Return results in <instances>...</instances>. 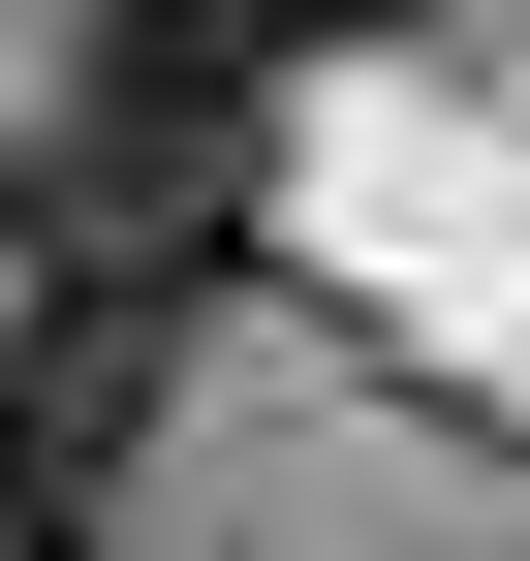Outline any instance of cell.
Wrapping results in <instances>:
<instances>
[{"label":"cell","mask_w":530,"mask_h":561,"mask_svg":"<svg viewBox=\"0 0 530 561\" xmlns=\"http://www.w3.org/2000/svg\"><path fill=\"white\" fill-rule=\"evenodd\" d=\"M125 437H157V312H62V280H0V530H94Z\"/></svg>","instance_id":"obj_1"},{"label":"cell","mask_w":530,"mask_h":561,"mask_svg":"<svg viewBox=\"0 0 530 561\" xmlns=\"http://www.w3.org/2000/svg\"><path fill=\"white\" fill-rule=\"evenodd\" d=\"M187 32H344V0H187Z\"/></svg>","instance_id":"obj_2"},{"label":"cell","mask_w":530,"mask_h":561,"mask_svg":"<svg viewBox=\"0 0 530 561\" xmlns=\"http://www.w3.org/2000/svg\"><path fill=\"white\" fill-rule=\"evenodd\" d=\"M0 561H62V530H0Z\"/></svg>","instance_id":"obj_3"}]
</instances>
